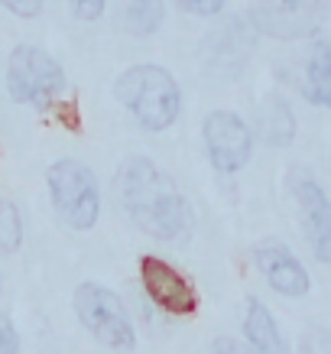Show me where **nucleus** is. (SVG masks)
<instances>
[{
	"mask_svg": "<svg viewBox=\"0 0 331 354\" xmlns=\"http://www.w3.org/2000/svg\"><path fill=\"white\" fill-rule=\"evenodd\" d=\"M114 192L130 225L156 241H179L192 225V212H189V202L182 198L179 185L156 162L143 156H133L120 166Z\"/></svg>",
	"mask_w": 331,
	"mask_h": 354,
	"instance_id": "nucleus-1",
	"label": "nucleus"
},
{
	"mask_svg": "<svg viewBox=\"0 0 331 354\" xmlns=\"http://www.w3.org/2000/svg\"><path fill=\"white\" fill-rule=\"evenodd\" d=\"M117 97L137 118L140 127L166 130L176 124L182 108V95L176 78L162 65H133L117 78Z\"/></svg>",
	"mask_w": 331,
	"mask_h": 354,
	"instance_id": "nucleus-2",
	"label": "nucleus"
},
{
	"mask_svg": "<svg viewBox=\"0 0 331 354\" xmlns=\"http://www.w3.org/2000/svg\"><path fill=\"white\" fill-rule=\"evenodd\" d=\"M7 88L13 101L46 111L65 91V72L39 46H17L7 59Z\"/></svg>",
	"mask_w": 331,
	"mask_h": 354,
	"instance_id": "nucleus-3",
	"label": "nucleus"
},
{
	"mask_svg": "<svg viewBox=\"0 0 331 354\" xmlns=\"http://www.w3.org/2000/svg\"><path fill=\"white\" fill-rule=\"evenodd\" d=\"M49 195L62 221L75 231H88L101 215V192L97 179L88 166L75 160H59L49 169Z\"/></svg>",
	"mask_w": 331,
	"mask_h": 354,
	"instance_id": "nucleus-4",
	"label": "nucleus"
},
{
	"mask_svg": "<svg viewBox=\"0 0 331 354\" xmlns=\"http://www.w3.org/2000/svg\"><path fill=\"white\" fill-rule=\"evenodd\" d=\"M75 312L82 319V325L101 344L114 348V351H133L137 348V335H133L127 312H124L120 299L107 286L82 283L75 290Z\"/></svg>",
	"mask_w": 331,
	"mask_h": 354,
	"instance_id": "nucleus-5",
	"label": "nucleus"
},
{
	"mask_svg": "<svg viewBox=\"0 0 331 354\" xmlns=\"http://www.w3.org/2000/svg\"><path fill=\"white\" fill-rule=\"evenodd\" d=\"M328 0H250V23L273 39H305L325 26Z\"/></svg>",
	"mask_w": 331,
	"mask_h": 354,
	"instance_id": "nucleus-6",
	"label": "nucleus"
},
{
	"mask_svg": "<svg viewBox=\"0 0 331 354\" xmlns=\"http://www.w3.org/2000/svg\"><path fill=\"white\" fill-rule=\"evenodd\" d=\"M256 49V26L250 17H231L218 30L208 32L205 43V72L211 78H237L247 68Z\"/></svg>",
	"mask_w": 331,
	"mask_h": 354,
	"instance_id": "nucleus-7",
	"label": "nucleus"
},
{
	"mask_svg": "<svg viewBox=\"0 0 331 354\" xmlns=\"http://www.w3.org/2000/svg\"><path fill=\"white\" fill-rule=\"evenodd\" d=\"M205 150L218 172H237L244 169L250 153H254V133L244 120L231 111H211L205 118Z\"/></svg>",
	"mask_w": 331,
	"mask_h": 354,
	"instance_id": "nucleus-8",
	"label": "nucleus"
},
{
	"mask_svg": "<svg viewBox=\"0 0 331 354\" xmlns=\"http://www.w3.org/2000/svg\"><path fill=\"white\" fill-rule=\"evenodd\" d=\"M292 195L302 208V225H305V234L312 241V250L321 263H328L331 257V205L328 195L315 183L312 172L296 169L292 172Z\"/></svg>",
	"mask_w": 331,
	"mask_h": 354,
	"instance_id": "nucleus-9",
	"label": "nucleus"
},
{
	"mask_svg": "<svg viewBox=\"0 0 331 354\" xmlns=\"http://www.w3.org/2000/svg\"><path fill=\"white\" fill-rule=\"evenodd\" d=\"M140 273H143V286L160 309L172 312V315H189L195 312V290L189 286V279L176 273V270L160 257H143L140 260Z\"/></svg>",
	"mask_w": 331,
	"mask_h": 354,
	"instance_id": "nucleus-10",
	"label": "nucleus"
},
{
	"mask_svg": "<svg viewBox=\"0 0 331 354\" xmlns=\"http://www.w3.org/2000/svg\"><path fill=\"white\" fill-rule=\"evenodd\" d=\"M254 260L263 279L279 292V296H289V299H299L305 296L312 286L309 273L302 270V263L292 257V250H286L283 244H263L254 250Z\"/></svg>",
	"mask_w": 331,
	"mask_h": 354,
	"instance_id": "nucleus-11",
	"label": "nucleus"
},
{
	"mask_svg": "<svg viewBox=\"0 0 331 354\" xmlns=\"http://www.w3.org/2000/svg\"><path fill=\"white\" fill-rule=\"evenodd\" d=\"M254 130L267 147H286V143H292V137H296V118H292V108H289L286 97L283 95L263 97L256 104Z\"/></svg>",
	"mask_w": 331,
	"mask_h": 354,
	"instance_id": "nucleus-12",
	"label": "nucleus"
},
{
	"mask_svg": "<svg viewBox=\"0 0 331 354\" xmlns=\"http://www.w3.org/2000/svg\"><path fill=\"white\" fill-rule=\"evenodd\" d=\"M244 335H247L250 351H256V354H289L286 338L279 335L276 322H273V315H269V309L260 299H247Z\"/></svg>",
	"mask_w": 331,
	"mask_h": 354,
	"instance_id": "nucleus-13",
	"label": "nucleus"
},
{
	"mask_svg": "<svg viewBox=\"0 0 331 354\" xmlns=\"http://www.w3.org/2000/svg\"><path fill=\"white\" fill-rule=\"evenodd\" d=\"M302 91L315 108L331 104V49L325 39H315L312 55L305 59V88Z\"/></svg>",
	"mask_w": 331,
	"mask_h": 354,
	"instance_id": "nucleus-14",
	"label": "nucleus"
},
{
	"mask_svg": "<svg viewBox=\"0 0 331 354\" xmlns=\"http://www.w3.org/2000/svg\"><path fill=\"white\" fill-rule=\"evenodd\" d=\"M162 17H166L162 0H124L120 23H124L133 36H153V32L162 26Z\"/></svg>",
	"mask_w": 331,
	"mask_h": 354,
	"instance_id": "nucleus-15",
	"label": "nucleus"
},
{
	"mask_svg": "<svg viewBox=\"0 0 331 354\" xmlns=\"http://www.w3.org/2000/svg\"><path fill=\"white\" fill-rule=\"evenodd\" d=\"M23 244V221L17 205L0 198V250L3 254H13L17 247Z\"/></svg>",
	"mask_w": 331,
	"mask_h": 354,
	"instance_id": "nucleus-16",
	"label": "nucleus"
},
{
	"mask_svg": "<svg viewBox=\"0 0 331 354\" xmlns=\"http://www.w3.org/2000/svg\"><path fill=\"white\" fill-rule=\"evenodd\" d=\"M302 354H331V338L321 325L302 335Z\"/></svg>",
	"mask_w": 331,
	"mask_h": 354,
	"instance_id": "nucleus-17",
	"label": "nucleus"
},
{
	"mask_svg": "<svg viewBox=\"0 0 331 354\" xmlns=\"http://www.w3.org/2000/svg\"><path fill=\"white\" fill-rule=\"evenodd\" d=\"M13 17H23V20H36L43 13V3L46 0H0Z\"/></svg>",
	"mask_w": 331,
	"mask_h": 354,
	"instance_id": "nucleus-18",
	"label": "nucleus"
},
{
	"mask_svg": "<svg viewBox=\"0 0 331 354\" xmlns=\"http://www.w3.org/2000/svg\"><path fill=\"white\" fill-rule=\"evenodd\" d=\"M182 10L195 13V17H218L225 10V0H179Z\"/></svg>",
	"mask_w": 331,
	"mask_h": 354,
	"instance_id": "nucleus-19",
	"label": "nucleus"
},
{
	"mask_svg": "<svg viewBox=\"0 0 331 354\" xmlns=\"http://www.w3.org/2000/svg\"><path fill=\"white\" fill-rule=\"evenodd\" d=\"M104 3L107 0H68V7L78 20H97L104 13Z\"/></svg>",
	"mask_w": 331,
	"mask_h": 354,
	"instance_id": "nucleus-20",
	"label": "nucleus"
},
{
	"mask_svg": "<svg viewBox=\"0 0 331 354\" xmlns=\"http://www.w3.org/2000/svg\"><path fill=\"white\" fill-rule=\"evenodd\" d=\"M0 354H20V338L7 315H0Z\"/></svg>",
	"mask_w": 331,
	"mask_h": 354,
	"instance_id": "nucleus-21",
	"label": "nucleus"
},
{
	"mask_svg": "<svg viewBox=\"0 0 331 354\" xmlns=\"http://www.w3.org/2000/svg\"><path fill=\"white\" fill-rule=\"evenodd\" d=\"M214 354H250V348L237 344L234 338H218L214 342Z\"/></svg>",
	"mask_w": 331,
	"mask_h": 354,
	"instance_id": "nucleus-22",
	"label": "nucleus"
}]
</instances>
